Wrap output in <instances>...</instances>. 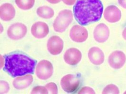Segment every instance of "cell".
Returning <instances> with one entry per match:
<instances>
[{
  "label": "cell",
  "instance_id": "cell-15",
  "mask_svg": "<svg viewBox=\"0 0 126 94\" xmlns=\"http://www.w3.org/2000/svg\"><path fill=\"white\" fill-rule=\"evenodd\" d=\"M14 8L10 3H4L0 7V17L2 20L8 21L12 20L15 16Z\"/></svg>",
  "mask_w": 126,
  "mask_h": 94
},
{
  "label": "cell",
  "instance_id": "cell-7",
  "mask_svg": "<svg viewBox=\"0 0 126 94\" xmlns=\"http://www.w3.org/2000/svg\"><path fill=\"white\" fill-rule=\"evenodd\" d=\"M88 32L84 27L79 25H74L70 30V36L75 42L82 43L88 37Z\"/></svg>",
  "mask_w": 126,
  "mask_h": 94
},
{
  "label": "cell",
  "instance_id": "cell-14",
  "mask_svg": "<svg viewBox=\"0 0 126 94\" xmlns=\"http://www.w3.org/2000/svg\"><path fill=\"white\" fill-rule=\"evenodd\" d=\"M89 58L93 65H100L104 61V54L99 48L93 47L89 51Z\"/></svg>",
  "mask_w": 126,
  "mask_h": 94
},
{
  "label": "cell",
  "instance_id": "cell-2",
  "mask_svg": "<svg viewBox=\"0 0 126 94\" xmlns=\"http://www.w3.org/2000/svg\"><path fill=\"white\" fill-rule=\"evenodd\" d=\"M36 63V60L25 55L14 53L5 56L3 70L13 77L32 74Z\"/></svg>",
  "mask_w": 126,
  "mask_h": 94
},
{
  "label": "cell",
  "instance_id": "cell-18",
  "mask_svg": "<svg viewBox=\"0 0 126 94\" xmlns=\"http://www.w3.org/2000/svg\"><path fill=\"white\" fill-rule=\"evenodd\" d=\"M15 2L18 7L23 10H27L33 6L35 0H15Z\"/></svg>",
  "mask_w": 126,
  "mask_h": 94
},
{
  "label": "cell",
  "instance_id": "cell-4",
  "mask_svg": "<svg viewBox=\"0 0 126 94\" xmlns=\"http://www.w3.org/2000/svg\"><path fill=\"white\" fill-rule=\"evenodd\" d=\"M80 85V80L74 75L68 74L64 76L61 81V85L63 90L67 93L76 91Z\"/></svg>",
  "mask_w": 126,
  "mask_h": 94
},
{
  "label": "cell",
  "instance_id": "cell-5",
  "mask_svg": "<svg viewBox=\"0 0 126 94\" xmlns=\"http://www.w3.org/2000/svg\"><path fill=\"white\" fill-rule=\"evenodd\" d=\"M53 72V67L52 64L46 60L41 61L36 68V75L40 79H49L52 75Z\"/></svg>",
  "mask_w": 126,
  "mask_h": 94
},
{
  "label": "cell",
  "instance_id": "cell-22",
  "mask_svg": "<svg viewBox=\"0 0 126 94\" xmlns=\"http://www.w3.org/2000/svg\"><path fill=\"white\" fill-rule=\"evenodd\" d=\"M10 89L9 84L5 81H0V93L4 94L7 93Z\"/></svg>",
  "mask_w": 126,
  "mask_h": 94
},
{
  "label": "cell",
  "instance_id": "cell-23",
  "mask_svg": "<svg viewBox=\"0 0 126 94\" xmlns=\"http://www.w3.org/2000/svg\"><path fill=\"white\" fill-rule=\"evenodd\" d=\"M79 94H95L94 90L90 87H84L78 93Z\"/></svg>",
  "mask_w": 126,
  "mask_h": 94
},
{
  "label": "cell",
  "instance_id": "cell-28",
  "mask_svg": "<svg viewBox=\"0 0 126 94\" xmlns=\"http://www.w3.org/2000/svg\"><path fill=\"white\" fill-rule=\"evenodd\" d=\"M124 94H126V91L125 92V93H124Z\"/></svg>",
  "mask_w": 126,
  "mask_h": 94
},
{
  "label": "cell",
  "instance_id": "cell-17",
  "mask_svg": "<svg viewBox=\"0 0 126 94\" xmlns=\"http://www.w3.org/2000/svg\"><path fill=\"white\" fill-rule=\"evenodd\" d=\"M37 14L41 18L48 19L54 16V12L51 8L47 6H43L37 9Z\"/></svg>",
  "mask_w": 126,
  "mask_h": 94
},
{
  "label": "cell",
  "instance_id": "cell-11",
  "mask_svg": "<svg viewBox=\"0 0 126 94\" xmlns=\"http://www.w3.org/2000/svg\"><path fill=\"white\" fill-rule=\"evenodd\" d=\"M95 40L100 43L105 42L110 36V30L104 23H100L95 28L93 32Z\"/></svg>",
  "mask_w": 126,
  "mask_h": 94
},
{
  "label": "cell",
  "instance_id": "cell-20",
  "mask_svg": "<svg viewBox=\"0 0 126 94\" xmlns=\"http://www.w3.org/2000/svg\"><path fill=\"white\" fill-rule=\"evenodd\" d=\"M31 94H49L48 91L46 87L43 86H37L34 87L32 92Z\"/></svg>",
  "mask_w": 126,
  "mask_h": 94
},
{
  "label": "cell",
  "instance_id": "cell-25",
  "mask_svg": "<svg viewBox=\"0 0 126 94\" xmlns=\"http://www.w3.org/2000/svg\"><path fill=\"white\" fill-rule=\"evenodd\" d=\"M118 2L121 6L126 9V0H118Z\"/></svg>",
  "mask_w": 126,
  "mask_h": 94
},
{
  "label": "cell",
  "instance_id": "cell-19",
  "mask_svg": "<svg viewBox=\"0 0 126 94\" xmlns=\"http://www.w3.org/2000/svg\"><path fill=\"white\" fill-rule=\"evenodd\" d=\"M119 88L116 85L110 84L105 87L103 90L102 94H119Z\"/></svg>",
  "mask_w": 126,
  "mask_h": 94
},
{
  "label": "cell",
  "instance_id": "cell-3",
  "mask_svg": "<svg viewBox=\"0 0 126 94\" xmlns=\"http://www.w3.org/2000/svg\"><path fill=\"white\" fill-rule=\"evenodd\" d=\"M73 20V14L69 10L61 11L56 17L53 26L56 32L63 33L70 25Z\"/></svg>",
  "mask_w": 126,
  "mask_h": 94
},
{
  "label": "cell",
  "instance_id": "cell-8",
  "mask_svg": "<svg viewBox=\"0 0 126 94\" xmlns=\"http://www.w3.org/2000/svg\"><path fill=\"white\" fill-rule=\"evenodd\" d=\"M126 61L125 54L122 51H115L109 57V64L112 68L119 69L125 64Z\"/></svg>",
  "mask_w": 126,
  "mask_h": 94
},
{
  "label": "cell",
  "instance_id": "cell-21",
  "mask_svg": "<svg viewBox=\"0 0 126 94\" xmlns=\"http://www.w3.org/2000/svg\"><path fill=\"white\" fill-rule=\"evenodd\" d=\"M49 94H57L58 93V87L56 84L53 82H50L47 84L46 86Z\"/></svg>",
  "mask_w": 126,
  "mask_h": 94
},
{
  "label": "cell",
  "instance_id": "cell-26",
  "mask_svg": "<svg viewBox=\"0 0 126 94\" xmlns=\"http://www.w3.org/2000/svg\"><path fill=\"white\" fill-rule=\"evenodd\" d=\"M49 3H52V4H56L58 2H59L61 0H47Z\"/></svg>",
  "mask_w": 126,
  "mask_h": 94
},
{
  "label": "cell",
  "instance_id": "cell-27",
  "mask_svg": "<svg viewBox=\"0 0 126 94\" xmlns=\"http://www.w3.org/2000/svg\"><path fill=\"white\" fill-rule=\"evenodd\" d=\"M122 36L123 38L126 40V28L124 29L123 33H122Z\"/></svg>",
  "mask_w": 126,
  "mask_h": 94
},
{
  "label": "cell",
  "instance_id": "cell-6",
  "mask_svg": "<svg viewBox=\"0 0 126 94\" xmlns=\"http://www.w3.org/2000/svg\"><path fill=\"white\" fill-rule=\"evenodd\" d=\"M27 28L25 25L22 23L17 22L9 27L7 31L8 36L12 40L21 39L26 35Z\"/></svg>",
  "mask_w": 126,
  "mask_h": 94
},
{
  "label": "cell",
  "instance_id": "cell-9",
  "mask_svg": "<svg viewBox=\"0 0 126 94\" xmlns=\"http://www.w3.org/2000/svg\"><path fill=\"white\" fill-rule=\"evenodd\" d=\"M47 48L49 53L52 55H59L63 50V42L59 36L51 37L47 43Z\"/></svg>",
  "mask_w": 126,
  "mask_h": 94
},
{
  "label": "cell",
  "instance_id": "cell-16",
  "mask_svg": "<svg viewBox=\"0 0 126 94\" xmlns=\"http://www.w3.org/2000/svg\"><path fill=\"white\" fill-rule=\"evenodd\" d=\"M33 82V77L31 75L17 77L13 82V85L16 89H23L29 87Z\"/></svg>",
  "mask_w": 126,
  "mask_h": 94
},
{
  "label": "cell",
  "instance_id": "cell-10",
  "mask_svg": "<svg viewBox=\"0 0 126 94\" xmlns=\"http://www.w3.org/2000/svg\"><path fill=\"white\" fill-rule=\"evenodd\" d=\"M82 54L80 51L75 48H70L67 50L64 55L65 62L69 65L78 64L81 60Z\"/></svg>",
  "mask_w": 126,
  "mask_h": 94
},
{
  "label": "cell",
  "instance_id": "cell-1",
  "mask_svg": "<svg viewBox=\"0 0 126 94\" xmlns=\"http://www.w3.org/2000/svg\"><path fill=\"white\" fill-rule=\"evenodd\" d=\"M103 11V5L100 0H77L73 7L75 19L82 25L99 21Z\"/></svg>",
  "mask_w": 126,
  "mask_h": 94
},
{
  "label": "cell",
  "instance_id": "cell-24",
  "mask_svg": "<svg viewBox=\"0 0 126 94\" xmlns=\"http://www.w3.org/2000/svg\"><path fill=\"white\" fill-rule=\"evenodd\" d=\"M63 2L68 5H72L74 4L76 0H62Z\"/></svg>",
  "mask_w": 126,
  "mask_h": 94
},
{
  "label": "cell",
  "instance_id": "cell-12",
  "mask_svg": "<svg viewBox=\"0 0 126 94\" xmlns=\"http://www.w3.org/2000/svg\"><path fill=\"white\" fill-rule=\"evenodd\" d=\"M31 32L32 36L35 38L42 39L48 35L49 33V26L44 22H37L32 25Z\"/></svg>",
  "mask_w": 126,
  "mask_h": 94
},
{
  "label": "cell",
  "instance_id": "cell-13",
  "mask_svg": "<svg viewBox=\"0 0 126 94\" xmlns=\"http://www.w3.org/2000/svg\"><path fill=\"white\" fill-rule=\"evenodd\" d=\"M105 20L108 22L114 23L119 22L121 17V13L115 5H110L105 9L104 13Z\"/></svg>",
  "mask_w": 126,
  "mask_h": 94
}]
</instances>
